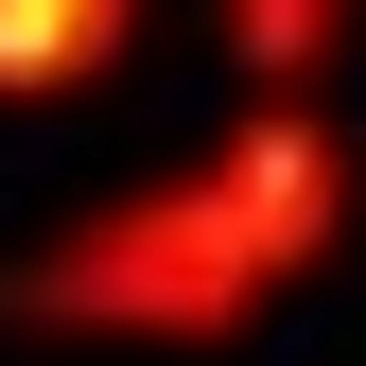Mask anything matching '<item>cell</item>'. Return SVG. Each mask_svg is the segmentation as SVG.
<instances>
[{
	"label": "cell",
	"instance_id": "1",
	"mask_svg": "<svg viewBox=\"0 0 366 366\" xmlns=\"http://www.w3.org/2000/svg\"><path fill=\"white\" fill-rule=\"evenodd\" d=\"M332 244H349V140L314 105H244L192 174H140V192H105L87 227H53L35 262H0V314L209 349L244 314H280Z\"/></svg>",
	"mask_w": 366,
	"mask_h": 366
},
{
	"label": "cell",
	"instance_id": "2",
	"mask_svg": "<svg viewBox=\"0 0 366 366\" xmlns=\"http://www.w3.org/2000/svg\"><path fill=\"white\" fill-rule=\"evenodd\" d=\"M122 53H140V0H0V105H53Z\"/></svg>",
	"mask_w": 366,
	"mask_h": 366
},
{
	"label": "cell",
	"instance_id": "3",
	"mask_svg": "<svg viewBox=\"0 0 366 366\" xmlns=\"http://www.w3.org/2000/svg\"><path fill=\"white\" fill-rule=\"evenodd\" d=\"M332 35H349V0H227V53H244L262 87H314Z\"/></svg>",
	"mask_w": 366,
	"mask_h": 366
}]
</instances>
